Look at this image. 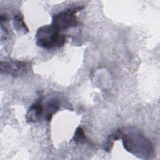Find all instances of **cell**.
Instances as JSON below:
<instances>
[{"label":"cell","instance_id":"cell-1","mask_svg":"<svg viewBox=\"0 0 160 160\" xmlns=\"http://www.w3.org/2000/svg\"><path fill=\"white\" fill-rule=\"evenodd\" d=\"M124 149L138 158L148 159L154 154V148L149 139L136 128L121 129V137Z\"/></svg>","mask_w":160,"mask_h":160},{"label":"cell","instance_id":"cell-2","mask_svg":"<svg viewBox=\"0 0 160 160\" xmlns=\"http://www.w3.org/2000/svg\"><path fill=\"white\" fill-rule=\"evenodd\" d=\"M35 39L38 46L46 49H53L62 47L66 38L65 34L51 24L39 28L36 32Z\"/></svg>","mask_w":160,"mask_h":160},{"label":"cell","instance_id":"cell-3","mask_svg":"<svg viewBox=\"0 0 160 160\" xmlns=\"http://www.w3.org/2000/svg\"><path fill=\"white\" fill-rule=\"evenodd\" d=\"M83 8V6H76L55 14L52 16L51 24L60 32L76 27L79 24V21L76 14Z\"/></svg>","mask_w":160,"mask_h":160},{"label":"cell","instance_id":"cell-4","mask_svg":"<svg viewBox=\"0 0 160 160\" xmlns=\"http://www.w3.org/2000/svg\"><path fill=\"white\" fill-rule=\"evenodd\" d=\"M30 65V63L27 61L16 60L1 61L0 63L1 73L12 77L22 76L29 72Z\"/></svg>","mask_w":160,"mask_h":160},{"label":"cell","instance_id":"cell-5","mask_svg":"<svg viewBox=\"0 0 160 160\" xmlns=\"http://www.w3.org/2000/svg\"><path fill=\"white\" fill-rule=\"evenodd\" d=\"M44 116V108L42 105V98L34 102L29 107L26 115V119L29 123H34L39 121Z\"/></svg>","mask_w":160,"mask_h":160},{"label":"cell","instance_id":"cell-6","mask_svg":"<svg viewBox=\"0 0 160 160\" xmlns=\"http://www.w3.org/2000/svg\"><path fill=\"white\" fill-rule=\"evenodd\" d=\"M60 101L56 97L49 98L44 102L43 105L44 119L49 121L52 119L53 115L56 114L60 109Z\"/></svg>","mask_w":160,"mask_h":160},{"label":"cell","instance_id":"cell-7","mask_svg":"<svg viewBox=\"0 0 160 160\" xmlns=\"http://www.w3.org/2000/svg\"><path fill=\"white\" fill-rule=\"evenodd\" d=\"M14 26L16 31L26 33L29 31V29L24 21V17L21 14H16L14 17Z\"/></svg>","mask_w":160,"mask_h":160},{"label":"cell","instance_id":"cell-8","mask_svg":"<svg viewBox=\"0 0 160 160\" xmlns=\"http://www.w3.org/2000/svg\"><path fill=\"white\" fill-rule=\"evenodd\" d=\"M72 140L76 143H80V144L86 143L89 142L88 139L86 138L85 136V133L83 129L81 126H79L76 128L74 132V135L72 138Z\"/></svg>","mask_w":160,"mask_h":160}]
</instances>
